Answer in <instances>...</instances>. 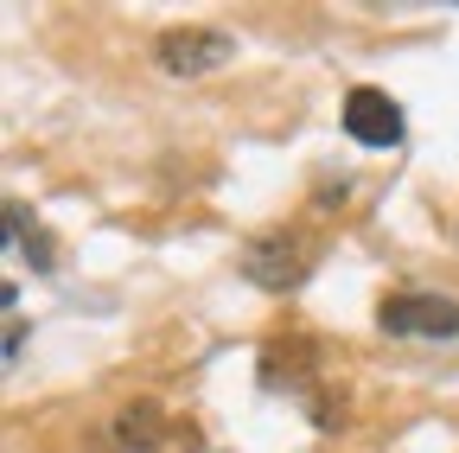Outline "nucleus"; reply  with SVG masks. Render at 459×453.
<instances>
[{"label": "nucleus", "mask_w": 459, "mask_h": 453, "mask_svg": "<svg viewBox=\"0 0 459 453\" xmlns=\"http://www.w3.org/2000/svg\"><path fill=\"white\" fill-rule=\"evenodd\" d=\"M377 326L395 338H453L459 332V301L446 294H389L377 307Z\"/></svg>", "instance_id": "obj_2"}, {"label": "nucleus", "mask_w": 459, "mask_h": 453, "mask_svg": "<svg viewBox=\"0 0 459 453\" xmlns=\"http://www.w3.org/2000/svg\"><path fill=\"white\" fill-rule=\"evenodd\" d=\"M166 434H172V422H166L160 403H128L122 415H115V440H122L128 453H160Z\"/></svg>", "instance_id": "obj_5"}, {"label": "nucleus", "mask_w": 459, "mask_h": 453, "mask_svg": "<svg viewBox=\"0 0 459 453\" xmlns=\"http://www.w3.org/2000/svg\"><path fill=\"white\" fill-rule=\"evenodd\" d=\"M243 274L255 288H268V294H287V288H300L313 274V243L300 231H262L243 249Z\"/></svg>", "instance_id": "obj_1"}, {"label": "nucleus", "mask_w": 459, "mask_h": 453, "mask_svg": "<svg viewBox=\"0 0 459 453\" xmlns=\"http://www.w3.org/2000/svg\"><path fill=\"white\" fill-rule=\"evenodd\" d=\"M344 135H351L358 147H395V141H402V109H395V96L358 83L351 96H344Z\"/></svg>", "instance_id": "obj_4"}, {"label": "nucleus", "mask_w": 459, "mask_h": 453, "mask_svg": "<svg viewBox=\"0 0 459 453\" xmlns=\"http://www.w3.org/2000/svg\"><path fill=\"white\" fill-rule=\"evenodd\" d=\"M230 51L237 45H230L223 32H211V26H172V32H160L153 58H160L166 77H204V71H217L230 58Z\"/></svg>", "instance_id": "obj_3"}]
</instances>
